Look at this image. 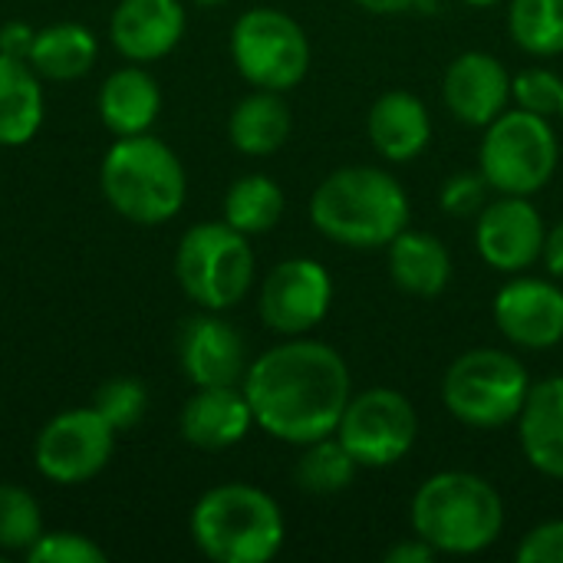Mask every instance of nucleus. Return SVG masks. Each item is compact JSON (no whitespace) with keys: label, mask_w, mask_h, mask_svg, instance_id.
<instances>
[{"label":"nucleus","mask_w":563,"mask_h":563,"mask_svg":"<svg viewBox=\"0 0 563 563\" xmlns=\"http://www.w3.org/2000/svg\"><path fill=\"white\" fill-rule=\"evenodd\" d=\"M241 389L261 432L303 449L336 435L353 379L346 360L330 343L287 336V343L271 346L247 366Z\"/></svg>","instance_id":"f257e3e1"},{"label":"nucleus","mask_w":563,"mask_h":563,"mask_svg":"<svg viewBox=\"0 0 563 563\" xmlns=\"http://www.w3.org/2000/svg\"><path fill=\"white\" fill-rule=\"evenodd\" d=\"M409 214L412 205L402 181L373 165L336 168L310 195L313 228L340 247H386L409 228Z\"/></svg>","instance_id":"f03ea898"},{"label":"nucleus","mask_w":563,"mask_h":563,"mask_svg":"<svg viewBox=\"0 0 563 563\" xmlns=\"http://www.w3.org/2000/svg\"><path fill=\"white\" fill-rule=\"evenodd\" d=\"M412 534L445 558H475L505 531L498 488L475 472H439L412 495Z\"/></svg>","instance_id":"7ed1b4c3"},{"label":"nucleus","mask_w":563,"mask_h":563,"mask_svg":"<svg viewBox=\"0 0 563 563\" xmlns=\"http://www.w3.org/2000/svg\"><path fill=\"white\" fill-rule=\"evenodd\" d=\"M280 505L254 485L228 482L205 492L191 511V541L214 563H267L284 548Z\"/></svg>","instance_id":"20e7f679"},{"label":"nucleus","mask_w":563,"mask_h":563,"mask_svg":"<svg viewBox=\"0 0 563 563\" xmlns=\"http://www.w3.org/2000/svg\"><path fill=\"white\" fill-rule=\"evenodd\" d=\"M99 185L106 201L135 224L172 221L188 195V175L181 158L155 135H122L109 145Z\"/></svg>","instance_id":"39448f33"},{"label":"nucleus","mask_w":563,"mask_h":563,"mask_svg":"<svg viewBox=\"0 0 563 563\" xmlns=\"http://www.w3.org/2000/svg\"><path fill=\"white\" fill-rule=\"evenodd\" d=\"M531 393L525 363L495 346L465 350L442 376V406L468 429L495 432L518 422Z\"/></svg>","instance_id":"423d86ee"},{"label":"nucleus","mask_w":563,"mask_h":563,"mask_svg":"<svg viewBox=\"0 0 563 563\" xmlns=\"http://www.w3.org/2000/svg\"><path fill=\"white\" fill-rule=\"evenodd\" d=\"M561 142L548 115L505 109L492 125H485V139L478 148V172L498 195H538L558 172Z\"/></svg>","instance_id":"0eeeda50"},{"label":"nucleus","mask_w":563,"mask_h":563,"mask_svg":"<svg viewBox=\"0 0 563 563\" xmlns=\"http://www.w3.org/2000/svg\"><path fill=\"white\" fill-rule=\"evenodd\" d=\"M175 277L201 310H231L254 287V251L247 234L228 221H205L185 231L175 254Z\"/></svg>","instance_id":"6e6552de"},{"label":"nucleus","mask_w":563,"mask_h":563,"mask_svg":"<svg viewBox=\"0 0 563 563\" xmlns=\"http://www.w3.org/2000/svg\"><path fill=\"white\" fill-rule=\"evenodd\" d=\"M231 59L254 89L287 92L310 73V40L290 13L254 7L231 30Z\"/></svg>","instance_id":"1a4fd4ad"},{"label":"nucleus","mask_w":563,"mask_h":563,"mask_svg":"<svg viewBox=\"0 0 563 563\" xmlns=\"http://www.w3.org/2000/svg\"><path fill=\"white\" fill-rule=\"evenodd\" d=\"M336 439L346 445L360 468H393L412 452L419 439L416 406L399 389H363L350 396L336 426Z\"/></svg>","instance_id":"9d476101"},{"label":"nucleus","mask_w":563,"mask_h":563,"mask_svg":"<svg viewBox=\"0 0 563 563\" xmlns=\"http://www.w3.org/2000/svg\"><path fill=\"white\" fill-rule=\"evenodd\" d=\"M112 452H115V429L102 419V412L89 406L49 419L36 435L33 462L46 482L82 485L109 465Z\"/></svg>","instance_id":"9b49d317"},{"label":"nucleus","mask_w":563,"mask_h":563,"mask_svg":"<svg viewBox=\"0 0 563 563\" xmlns=\"http://www.w3.org/2000/svg\"><path fill=\"white\" fill-rule=\"evenodd\" d=\"M333 307V277L313 257H290L271 267L261 284L257 313L280 336H307Z\"/></svg>","instance_id":"f8f14e48"},{"label":"nucleus","mask_w":563,"mask_h":563,"mask_svg":"<svg viewBox=\"0 0 563 563\" xmlns=\"http://www.w3.org/2000/svg\"><path fill=\"white\" fill-rule=\"evenodd\" d=\"M548 224L525 195H501L475 214L478 257L501 274H525L544 254Z\"/></svg>","instance_id":"ddd939ff"},{"label":"nucleus","mask_w":563,"mask_h":563,"mask_svg":"<svg viewBox=\"0 0 563 563\" xmlns=\"http://www.w3.org/2000/svg\"><path fill=\"white\" fill-rule=\"evenodd\" d=\"M492 317L511 346L554 350L563 340V287L544 277H511L495 294Z\"/></svg>","instance_id":"4468645a"},{"label":"nucleus","mask_w":563,"mask_h":563,"mask_svg":"<svg viewBox=\"0 0 563 563\" xmlns=\"http://www.w3.org/2000/svg\"><path fill=\"white\" fill-rule=\"evenodd\" d=\"M442 99L462 125L485 129L505 109H511V73L498 56L485 49H468L449 63Z\"/></svg>","instance_id":"2eb2a0df"},{"label":"nucleus","mask_w":563,"mask_h":563,"mask_svg":"<svg viewBox=\"0 0 563 563\" xmlns=\"http://www.w3.org/2000/svg\"><path fill=\"white\" fill-rule=\"evenodd\" d=\"M178 363L195 386H241L251 366L244 336L214 310H205L181 323Z\"/></svg>","instance_id":"dca6fc26"},{"label":"nucleus","mask_w":563,"mask_h":563,"mask_svg":"<svg viewBox=\"0 0 563 563\" xmlns=\"http://www.w3.org/2000/svg\"><path fill=\"white\" fill-rule=\"evenodd\" d=\"M185 23L181 0H119L109 36L129 63H155L181 43Z\"/></svg>","instance_id":"f3484780"},{"label":"nucleus","mask_w":563,"mask_h":563,"mask_svg":"<svg viewBox=\"0 0 563 563\" xmlns=\"http://www.w3.org/2000/svg\"><path fill=\"white\" fill-rule=\"evenodd\" d=\"M178 426L188 445L201 452H224L247 439L254 412L241 386H195Z\"/></svg>","instance_id":"a211bd4d"},{"label":"nucleus","mask_w":563,"mask_h":563,"mask_svg":"<svg viewBox=\"0 0 563 563\" xmlns=\"http://www.w3.org/2000/svg\"><path fill=\"white\" fill-rule=\"evenodd\" d=\"M366 135L386 162H412L432 142V115L426 102L406 89L383 92L366 115Z\"/></svg>","instance_id":"6ab92c4d"},{"label":"nucleus","mask_w":563,"mask_h":563,"mask_svg":"<svg viewBox=\"0 0 563 563\" xmlns=\"http://www.w3.org/2000/svg\"><path fill=\"white\" fill-rule=\"evenodd\" d=\"M518 442L538 475L563 482V376L531 383L518 416Z\"/></svg>","instance_id":"aec40b11"},{"label":"nucleus","mask_w":563,"mask_h":563,"mask_svg":"<svg viewBox=\"0 0 563 563\" xmlns=\"http://www.w3.org/2000/svg\"><path fill=\"white\" fill-rule=\"evenodd\" d=\"M386 267L393 284L409 297H439L452 284V254L449 247L429 234L406 228L386 244Z\"/></svg>","instance_id":"412c9836"},{"label":"nucleus","mask_w":563,"mask_h":563,"mask_svg":"<svg viewBox=\"0 0 563 563\" xmlns=\"http://www.w3.org/2000/svg\"><path fill=\"white\" fill-rule=\"evenodd\" d=\"M162 109V89L152 73L142 66H122L109 73L99 92V115L102 125L122 139V135H142L155 125Z\"/></svg>","instance_id":"4be33fe9"},{"label":"nucleus","mask_w":563,"mask_h":563,"mask_svg":"<svg viewBox=\"0 0 563 563\" xmlns=\"http://www.w3.org/2000/svg\"><path fill=\"white\" fill-rule=\"evenodd\" d=\"M290 129H294L290 106L284 102L280 92H271V89H257L244 96L228 119L231 145L251 158H267L280 152L284 142L290 139Z\"/></svg>","instance_id":"5701e85b"},{"label":"nucleus","mask_w":563,"mask_h":563,"mask_svg":"<svg viewBox=\"0 0 563 563\" xmlns=\"http://www.w3.org/2000/svg\"><path fill=\"white\" fill-rule=\"evenodd\" d=\"M43 125V86L26 59L0 53V145H26Z\"/></svg>","instance_id":"b1692460"},{"label":"nucleus","mask_w":563,"mask_h":563,"mask_svg":"<svg viewBox=\"0 0 563 563\" xmlns=\"http://www.w3.org/2000/svg\"><path fill=\"white\" fill-rule=\"evenodd\" d=\"M96 56H99V43L92 30H86L82 23H53L36 30L26 63L43 79L69 82L86 76L96 66Z\"/></svg>","instance_id":"393cba45"},{"label":"nucleus","mask_w":563,"mask_h":563,"mask_svg":"<svg viewBox=\"0 0 563 563\" xmlns=\"http://www.w3.org/2000/svg\"><path fill=\"white\" fill-rule=\"evenodd\" d=\"M284 188L267 175H244L224 195V221L241 234H267L284 218Z\"/></svg>","instance_id":"a878e982"},{"label":"nucleus","mask_w":563,"mask_h":563,"mask_svg":"<svg viewBox=\"0 0 563 563\" xmlns=\"http://www.w3.org/2000/svg\"><path fill=\"white\" fill-rule=\"evenodd\" d=\"M356 475H360V465L336 435L303 445V455L294 465L297 488L307 495H323V498L346 492L356 482Z\"/></svg>","instance_id":"bb28decb"},{"label":"nucleus","mask_w":563,"mask_h":563,"mask_svg":"<svg viewBox=\"0 0 563 563\" xmlns=\"http://www.w3.org/2000/svg\"><path fill=\"white\" fill-rule=\"evenodd\" d=\"M508 30L531 56L563 53V0H511Z\"/></svg>","instance_id":"cd10ccee"},{"label":"nucleus","mask_w":563,"mask_h":563,"mask_svg":"<svg viewBox=\"0 0 563 563\" xmlns=\"http://www.w3.org/2000/svg\"><path fill=\"white\" fill-rule=\"evenodd\" d=\"M43 534V515L36 498L20 485H0V551L26 554Z\"/></svg>","instance_id":"c85d7f7f"},{"label":"nucleus","mask_w":563,"mask_h":563,"mask_svg":"<svg viewBox=\"0 0 563 563\" xmlns=\"http://www.w3.org/2000/svg\"><path fill=\"white\" fill-rule=\"evenodd\" d=\"M145 406H148L145 386L139 379H129V376H115V379L102 383L92 396V409L102 412V419L115 432L139 426V419L145 416Z\"/></svg>","instance_id":"c756f323"},{"label":"nucleus","mask_w":563,"mask_h":563,"mask_svg":"<svg viewBox=\"0 0 563 563\" xmlns=\"http://www.w3.org/2000/svg\"><path fill=\"white\" fill-rule=\"evenodd\" d=\"M511 102L525 112H538V115H561L563 106V79L554 69H521L518 76H511Z\"/></svg>","instance_id":"7c9ffc66"},{"label":"nucleus","mask_w":563,"mask_h":563,"mask_svg":"<svg viewBox=\"0 0 563 563\" xmlns=\"http://www.w3.org/2000/svg\"><path fill=\"white\" fill-rule=\"evenodd\" d=\"M23 558L30 563H106V551L76 531H43Z\"/></svg>","instance_id":"2f4dec72"},{"label":"nucleus","mask_w":563,"mask_h":563,"mask_svg":"<svg viewBox=\"0 0 563 563\" xmlns=\"http://www.w3.org/2000/svg\"><path fill=\"white\" fill-rule=\"evenodd\" d=\"M488 181L482 178V172L475 175V172H459V175H452L445 185H442V195H439V205H442V211L445 214H452V218H475L488 201Z\"/></svg>","instance_id":"473e14b6"},{"label":"nucleus","mask_w":563,"mask_h":563,"mask_svg":"<svg viewBox=\"0 0 563 563\" xmlns=\"http://www.w3.org/2000/svg\"><path fill=\"white\" fill-rule=\"evenodd\" d=\"M521 563H563V521H544L531 528L518 544Z\"/></svg>","instance_id":"72a5a7b5"},{"label":"nucleus","mask_w":563,"mask_h":563,"mask_svg":"<svg viewBox=\"0 0 563 563\" xmlns=\"http://www.w3.org/2000/svg\"><path fill=\"white\" fill-rule=\"evenodd\" d=\"M33 36H36L33 26H26L23 20H10V23L0 26V53L13 56V59H30Z\"/></svg>","instance_id":"f704fd0d"},{"label":"nucleus","mask_w":563,"mask_h":563,"mask_svg":"<svg viewBox=\"0 0 563 563\" xmlns=\"http://www.w3.org/2000/svg\"><path fill=\"white\" fill-rule=\"evenodd\" d=\"M439 558V551L432 544H426L419 534L416 538H406L399 544H393L386 551V563H432Z\"/></svg>","instance_id":"c9c22d12"},{"label":"nucleus","mask_w":563,"mask_h":563,"mask_svg":"<svg viewBox=\"0 0 563 563\" xmlns=\"http://www.w3.org/2000/svg\"><path fill=\"white\" fill-rule=\"evenodd\" d=\"M541 264L548 267V274L554 280H563V221L554 224L544 238V254H541Z\"/></svg>","instance_id":"e433bc0d"},{"label":"nucleus","mask_w":563,"mask_h":563,"mask_svg":"<svg viewBox=\"0 0 563 563\" xmlns=\"http://www.w3.org/2000/svg\"><path fill=\"white\" fill-rule=\"evenodd\" d=\"M356 7H363L366 13H376V16H396V13H406L412 7H419L422 0H353Z\"/></svg>","instance_id":"4c0bfd02"},{"label":"nucleus","mask_w":563,"mask_h":563,"mask_svg":"<svg viewBox=\"0 0 563 563\" xmlns=\"http://www.w3.org/2000/svg\"><path fill=\"white\" fill-rule=\"evenodd\" d=\"M465 3H472V7H495V3H501V0H465Z\"/></svg>","instance_id":"58836bf2"},{"label":"nucleus","mask_w":563,"mask_h":563,"mask_svg":"<svg viewBox=\"0 0 563 563\" xmlns=\"http://www.w3.org/2000/svg\"><path fill=\"white\" fill-rule=\"evenodd\" d=\"M191 3H198V7H221V3H228V0H191Z\"/></svg>","instance_id":"ea45409f"},{"label":"nucleus","mask_w":563,"mask_h":563,"mask_svg":"<svg viewBox=\"0 0 563 563\" xmlns=\"http://www.w3.org/2000/svg\"><path fill=\"white\" fill-rule=\"evenodd\" d=\"M561 119H563V106H561Z\"/></svg>","instance_id":"a19ab883"}]
</instances>
